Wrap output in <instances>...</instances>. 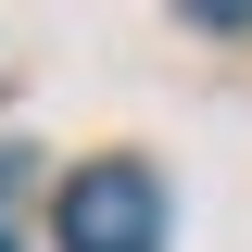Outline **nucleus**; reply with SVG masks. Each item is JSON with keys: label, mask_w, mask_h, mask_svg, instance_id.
Returning <instances> with one entry per match:
<instances>
[{"label": "nucleus", "mask_w": 252, "mask_h": 252, "mask_svg": "<svg viewBox=\"0 0 252 252\" xmlns=\"http://www.w3.org/2000/svg\"><path fill=\"white\" fill-rule=\"evenodd\" d=\"M63 252H164V189L139 164H89V177H63Z\"/></svg>", "instance_id": "f257e3e1"}, {"label": "nucleus", "mask_w": 252, "mask_h": 252, "mask_svg": "<svg viewBox=\"0 0 252 252\" xmlns=\"http://www.w3.org/2000/svg\"><path fill=\"white\" fill-rule=\"evenodd\" d=\"M0 252H13V227H0Z\"/></svg>", "instance_id": "f03ea898"}]
</instances>
